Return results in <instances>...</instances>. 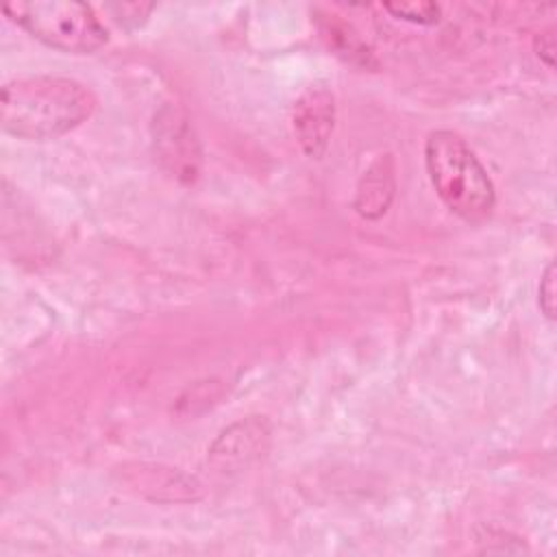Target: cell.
I'll use <instances>...</instances> for the list:
<instances>
[{"mask_svg": "<svg viewBox=\"0 0 557 557\" xmlns=\"http://www.w3.org/2000/svg\"><path fill=\"white\" fill-rule=\"evenodd\" d=\"M335 128V96L324 85H309L292 107V131L302 152L320 159Z\"/></svg>", "mask_w": 557, "mask_h": 557, "instance_id": "6", "label": "cell"}, {"mask_svg": "<svg viewBox=\"0 0 557 557\" xmlns=\"http://www.w3.org/2000/svg\"><path fill=\"white\" fill-rule=\"evenodd\" d=\"M131 487H137L139 494L152 500H189L196 498L198 483L178 472L176 468H161V466H137V470H128Z\"/></svg>", "mask_w": 557, "mask_h": 557, "instance_id": "7", "label": "cell"}, {"mask_svg": "<svg viewBox=\"0 0 557 557\" xmlns=\"http://www.w3.org/2000/svg\"><path fill=\"white\" fill-rule=\"evenodd\" d=\"M424 165L440 200L461 220L481 222L496 202L494 183L466 139L453 131H433L424 141Z\"/></svg>", "mask_w": 557, "mask_h": 557, "instance_id": "2", "label": "cell"}, {"mask_svg": "<svg viewBox=\"0 0 557 557\" xmlns=\"http://www.w3.org/2000/svg\"><path fill=\"white\" fill-rule=\"evenodd\" d=\"M4 15L24 28L30 37L48 48L67 54H89L102 48L109 30L98 20L94 9L74 0H33L9 2Z\"/></svg>", "mask_w": 557, "mask_h": 557, "instance_id": "3", "label": "cell"}, {"mask_svg": "<svg viewBox=\"0 0 557 557\" xmlns=\"http://www.w3.org/2000/svg\"><path fill=\"white\" fill-rule=\"evenodd\" d=\"M535 46V54L540 57V61H544L548 67L555 65V35L550 30L540 33L533 41Z\"/></svg>", "mask_w": 557, "mask_h": 557, "instance_id": "11", "label": "cell"}, {"mask_svg": "<svg viewBox=\"0 0 557 557\" xmlns=\"http://www.w3.org/2000/svg\"><path fill=\"white\" fill-rule=\"evenodd\" d=\"M394 189H396L394 163L389 154H385L376 159L359 181L357 196H355L357 213L366 220L381 218L394 198Z\"/></svg>", "mask_w": 557, "mask_h": 557, "instance_id": "8", "label": "cell"}, {"mask_svg": "<svg viewBox=\"0 0 557 557\" xmlns=\"http://www.w3.org/2000/svg\"><path fill=\"white\" fill-rule=\"evenodd\" d=\"M152 148L163 170L181 181L194 183L200 174L202 152L196 131L176 104H163L152 117Z\"/></svg>", "mask_w": 557, "mask_h": 557, "instance_id": "4", "label": "cell"}, {"mask_svg": "<svg viewBox=\"0 0 557 557\" xmlns=\"http://www.w3.org/2000/svg\"><path fill=\"white\" fill-rule=\"evenodd\" d=\"M96 111L94 91L67 76H22L2 85L0 124L2 131L20 139L61 137Z\"/></svg>", "mask_w": 557, "mask_h": 557, "instance_id": "1", "label": "cell"}, {"mask_svg": "<svg viewBox=\"0 0 557 557\" xmlns=\"http://www.w3.org/2000/svg\"><path fill=\"white\" fill-rule=\"evenodd\" d=\"M270 433V424L261 416H248L233 422L207 448L209 468L222 476L246 470L265 455Z\"/></svg>", "mask_w": 557, "mask_h": 557, "instance_id": "5", "label": "cell"}, {"mask_svg": "<svg viewBox=\"0 0 557 557\" xmlns=\"http://www.w3.org/2000/svg\"><path fill=\"white\" fill-rule=\"evenodd\" d=\"M537 305L548 320H555V263L550 261L540 276Z\"/></svg>", "mask_w": 557, "mask_h": 557, "instance_id": "10", "label": "cell"}, {"mask_svg": "<svg viewBox=\"0 0 557 557\" xmlns=\"http://www.w3.org/2000/svg\"><path fill=\"white\" fill-rule=\"evenodd\" d=\"M396 20H405L420 26H431L440 20V7L435 2H387L383 4Z\"/></svg>", "mask_w": 557, "mask_h": 557, "instance_id": "9", "label": "cell"}]
</instances>
